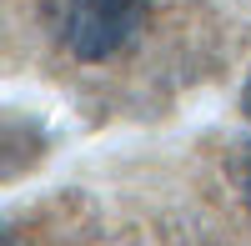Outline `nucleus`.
I'll return each mask as SVG.
<instances>
[{
	"mask_svg": "<svg viewBox=\"0 0 251 246\" xmlns=\"http://www.w3.org/2000/svg\"><path fill=\"white\" fill-rule=\"evenodd\" d=\"M231 176H236V191H241L246 211H251V146H241V151L231 156Z\"/></svg>",
	"mask_w": 251,
	"mask_h": 246,
	"instance_id": "2",
	"label": "nucleus"
},
{
	"mask_svg": "<svg viewBox=\"0 0 251 246\" xmlns=\"http://www.w3.org/2000/svg\"><path fill=\"white\" fill-rule=\"evenodd\" d=\"M151 0H71L66 5V46L75 60H111L131 46Z\"/></svg>",
	"mask_w": 251,
	"mask_h": 246,
	"instance_id": "1",
	"label": "nucleus"
},
{
	"mask_svg": "<svg viewBox=\"0 0 251 246\" xmlns=\"http://www.w3.org/2000/svg\"><path fill=\"white\" fill-rule=\"evenodd\" d=\"M241 111H246V121H251V75H246V86H241Z\"/></svg>",
	"mask_w": 251,
	"mask_h": 246,
	"instance_id": "3",
	"label": "nucleus"
}]
</instances>
